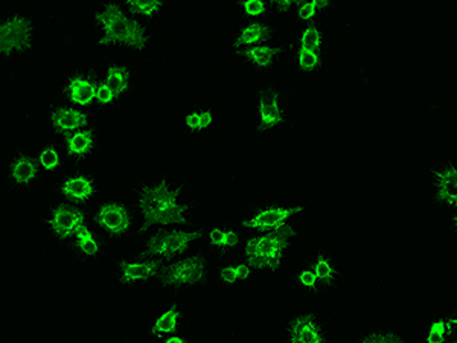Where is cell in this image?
I'll list each match as a JSON object with an SVG mask.
<instances>
[{"mask_svg":"<svg viewBox=\"0 0 457 343\" xmlns=\"http://www.w3.org/2000/svg\"><path fill=\"white\" fill-rule=\"evenodd\" d=\"M96 196L98 180L88 172H66L51 188V197L81 206H90Z\"/></svg>","mask_w":457,"mask_h":343,"instance_id":"15","label":"cell"},{"mask_svg":"<svg viewBox=\"0 0 457 343\" xmlns=\"http://www.w3.org/2000/svg\"><path fill=\"white\" fill-rule=\"evenodd\" d=\"M40 172L36 151H14L5 162L6 187L10 191H27L38 182Z\"/></svg>","mask_w":457,"mask_h":343,"instance_id":"20","label":"cell"},{"mask_svg":"<svg viewBox=\"0 0 457 343\" xmlns=\"http://www.w3.org/2000/svg\"><path fill=\"white\" fill-rule=\"evenodd\" d=\"M255 276L256 272L253 271V267L241 256H219L213 263L209 287H215L220 290H239Z\"/></svg>","mask_w":457,"mask_h":343,"instance_id":"16","label":"cell"},{"mask_svg":"<svg viewBox=\"0 0 457 343\" xmlns=\"http://www.w3.org/2000/svg\"><path fill=\"white\" fill-rule=\"evenodd\" d=\"M287 51V60L290 63L293 71L302 77H310L322 72L329 62V53L310 51L303 47L291 46L288 43L284 45Z\"/></svg>","mask_w":457,"mask_h":343,"instance_id":"28","label":"cell"},{"mask_svg":"<svg viewBox=\"0 0 457 343\" xmlns=\"http://www.w3.org/2000/svg\"><path fill=\"white\" fill-rule=\"evenodd\" d=\"M58 142L69 157V161H87L98 156L103 151V138L95 127H88L72 135L58 138Z\"/></svg>","mask_w":457,"mask_h":343,"instance_id":"26","label":"cell"},{"mask_svg":"<svg viewBox=\"0 0 457 343\" xmlns=\"http://www.w3.org/2000/svg\"><path fill=\"white\" fill-rule=\"evenodd\" d=\"M45 116L54 135L58 138L94 127L92 110L81 109L62 98H54L45 107Z\"/></svg>","mask_w":457,"mask_h":343,"instance_id":"14","label":"cell"},{"mask_svg":"<svg viewBox=\"0 0 457 343\" xmlns=\"http://www.w3.org/2000/svg\"><path fill=\"white\" fill-rule=\"evenodd\" d=\"M66 246H68L69 252L77 260L87 263V264H94V263L104 260L105 256L110 255V252L113 249V246H110L104 237L99 234L92 224L81 229L79 234L75 235Z\"/></svg>","mask_w":457,"mask_h":343,"instance_id":"24","label":"cell"},{"mask_svg":"<svg viewBox=\"0 0 457 343\" xmlns=\"http://www.w3.org/2000/svg\"><path fill=\"white\" fill-rule=\"evenodd\" d=\"M90 17L96 28V37L92 45L94 53L120 47V32L131 17L125 8L124 0H99L92 6Z\"/></svg>","mask_w":457,"mask_h":343,"instance_id":"10","label":"cell"},{"mask_svg":"<svg viewBox=\"0 0 457 343\" xmlns=\"http://www.w3.org/2000/svg\"><path fill=\"white\" fill-rule=\"evenodd\" d=\"M98 77L99 73L95 72L94 69H72L62 79L60 98L71 105H79L81 109H94L95 88Z\"/></svg>","mask_w":457,"mask_h":343,"instance_id":"18","label":"cell"},{"mask_svg":"<svg viewBox=\"0 0 457 343\" xmlns=\"http://www.w3.org/2000/svg\"><path fill=\"white\" fill-rule=\"evenodd\" d=\"M203 230L204 226L198 222H194L187 226L163 229V230L142 235L137 241L141 246L142 255L170 263L191 254L194 250L200 249Z\"/></svg>","mask_w":457,"mask_h":343,"instance_id":"4","label":"cell"},{"mask_svg":"<svg viewBox=\"0 0 457 343\" xmlns=\"http://www.w3.org/2000/svg\"><path fill=\"white\" fill-rule=\"evenodd\" d=\"M305 260L312 265V271L316 272L328 293L333 297H342V264L336 252L328 245H316Z\"/></svg>","mask_w":457,"mask_h":343,"instance_id":"22","label":"cell"},{"mask_svg":"<svg viewBox=\"0 0 457 343\" xmlns=\"http://www.w3.org/2000/svg\"><path fill=\"white\" fill-rule=\"evenodd\" d=\"M157 343H191L189 338H187V334L183 333V331H179V333L171 334V336H168V338L162 339L161 342Z\"/></svg>","mask_w":457,"mask_h":343,"instance_id":"40","label":"cell"},{"mask_svg":"<svg viewBox=\"0 0 457 343\" xmlns=\"http://www.w3.org/2000/svg\"><path fill=\"white\" fill-rule=\"evenodd\" d=\"M37 42V21L31 14L8 10L0 17V57L14 62L31 53Z\"/></svg>","mask_w":457,"mask_h":343,"instance_id":"8","label":"cell"},{"mask_svg":"<svg viewBox=\"0 0 457 343\" xmlns=\"http://www.w3.org/2000/svg\"><path fill=\"white\" fill-rule=\"evenodd\" d=\"M444 343H457V338L448 339V340H445Z\"/></svg>","mask_w":457,"mask_h":343,"instance_id":"42","label":"cell"},{"mask_svg":"<svg viewBox=\"0 0 457 343\" xmlns=\"http://www.w3.org/2000/svg\"><path fill=\"white\" fill-rule=\"evenodd\" d=\"M185 314L187 313H185L182 297L177 295L168 297L167 301L163 302L148 319L146 323L148 338L157 343L161 342L162 339L182 331Z\"/></svg>","mask_w":457,"mask_h":343,"instance_id":"19","label":"cell"},{"mask_svg":"<svg viewBox=\"0 0 457 343\" xmlns=\"http://www.w3.org/2000/svg\"><path fill=\"white\" fill-rule=\"evenodd\" d=\"M278 36L279 32H278L275 19L243 21L237 25L235 31L228 37V54L239 53V51L276 42Z\"/></svg>","mask_w":457,"mask_h":343,"instance_id":"17","label":"cell"},{"mask_svg":"<svg viewBox=\"0 0 457 343\" xmlns=\"http://www.w3.org/2000/svg\"><path fill=\"white\" fill-rule=\"evenodd\" d=\"M245 235L235 223H217L204 226L200 249L213 256L238 255Z\"/></svg>","mask_w":457,"mask_h":343,"instance_id":"23","label":"cell"},{"mask_svg":"<svg viewBox=\"0 0 457 343\" xmlns=\"http://www.w3.org/2000/svg\"><path fill=\"white\" fill-rule=\"evenodd\" d=\"M36 157L38 167L46 176H55L58 172H62L69 161V157L66 156V153L58 141L42 144L36 150Z\"/></svg>","mask_w":457,"mask_h":343,"instance_id":"33","label":"cell"},{"mask_svg":"<svg viewBox=\"0 0 457 343\" xmlns=\"http://www.w3.org/2000/svg\"><path fill=\"white\" fill-rule=\"evenodd\" d=\"M288 281L295 287V290L312 301H323L329 297L327 289L323 287L322 281L319 280V276L312 271L307 260L301 261L291 269L288 273Z\"/></svg>","mask_w":457,"mask_h":343,"instance_id":"27","label":"cell"},{"mask_svg":"<svg viewBox=\"0 0 457 343\" xmlns=\"http://www.w3.org/2000/svg\"><path fill=\"white\" fill-rule=\"evenodd\" d=\"M215 120V112L211 107L189 109L180 118L179 130L187 139H197L212 129Z\"/></svg>","mask_w":457,"mask_h":343,"instance_id":"31","label":"cell"},{"mask_svg":"<svg viewBox=\"0 0 457 343\" xmlns=\"http://www.w3.org/2000/svg\"><path fill=\"white\" fill-rule=\"evenodd\" d=\"M353 343H411V338L398 328L368 327L360 330Z\"/></svg>","mask_w":457,"mask_h":343,"instance_id":"36","label":"cell"},{"mask_svg":"<svg viewBox=\"0 0 457 343\" xmlns=\"http://www.w3.org/2000/svg\"><path fill=\"white\" fill-rule=\"evenodd\" d=\"M448 226L452 229L453 234L457 237V209L456 211H450V213H448Z\"/></svg>","mask_w":457,"mask_h":343,"instance_id":"41","label":"cell"},{"mask_svg":"<svg viewBox=\"0 0 457 343\" xmlns=\"http://www.w3.org/2000/svg\"><path fill=\"white\" fill-rule=\"evenodd\" d=\"M279 343H336L327 321L319 313L303 310L287 317L279 328Z\"/></svg>","mask_w":457,"mask_h":343,"instance_id":"13","label":"cell"},{"mask_svg":"<svg viewBox=\"0 0 457 343\" xmlns=\"http://www.w3.org/2000/svg\"><path fill=\"white\" fill-rule=\"evenodd\" d=\"M234 13L238 23L275 19L270 2L265 0H238L234 4Z\"/></svg>","mask_w":457,"mask_h":343,"instance_id":"37","label":"cell"},{"mask_svg":"<svg viewBox=\"0 0 457 343\" xmlns=\"http://www.w3.org/2000/svg\"><path fill=\"white\" fill-rule=\"evenodd\" d=\"M129 198L137 215V238L197 222L193 191L171 177L136 179L129 187Z\"/></svg>","mask_w":457,"mask_h":343,"instance_id":"1","label":"cell"},{"mask_svg":"<svg viewBox=\"0 0 457 343\" xmlns=\"http://www.w3.org/2000/svg\"><path fill=\"white\" fill-rule=\"evenodd\" d=\"M282 53H284V46L278 42H273L239 51V53L228 54V57L232 62L245 66L250 72L256 73L258 77H270L281 66Z\"/></svg>","mask_w":457,"mask_h":343,"instance_id":"21","label":"cell"},{"mask_svg":"<svg viewBox=\"0 0 457 343\" xmlns=\"http://www.w3.org/2000/svg\"><path fill=\"white\" fill-rule=\"evenodd\" d=\"M215 258L217 256L206 250L197 249L170 261L156 281L157 289L177 295L180 291L200 290L209 287Z\"/></svg>","mask_w":457,"mask_h":343,"instance_id":"3","label":"cell"},{"mask_svg":"<svg viewBox=\"0 0 457 343\" xmlns=\"http://www.w3.org/2000/svg\"><path fill=\"white\" fill-rule=\"evenodd\" d=\"M131 17L153 23L167 14V5L162 0H124Z\"/></svg>","mask_w":457,"mask_h":343,"instance_id":"35","label":"cell"},{"mask_svg":"<svg viewBox=\"0 0 457 343\" xmlns=\"http://www.w3.org/2000/svg\"><path fill=\"white\" fill-rule=\"evenodd\" d=\"M101 77L122 96V99L127 98L135 88V73L129 64L120 60L105 62L101 69Z\"/></svg>","mask_w":457,"mask_h":343,"instance_id":"32","label":"cell"},{"mask_svg":"<svg viewBox=\"0 0 457 343\" xmlns=\"http://www.w3.org/2000/svg\"><path fill=\"white\" fill-rule=\"evenodd\" d=\"M167 264V261L146 255L125 256L110 264V273L120 289L133 290L137 287L148 286L151 282L156 284Z\"/></svg>","mask_w":457,"mask_h":343,"instance_id":"12","label":"cell"},{"mask_svg":"<svg viewBox=\"0 0 457 343\" xmlns=\"http://www.w3.org/2000/svg\"><path fill=\"white\" fill-rule=\"evenodd\" d=\"M92 226L110 246H120L137 235V215L130 198L109 197L92 206Z\"/></svg>","mask_w":457,"mask_h":343,"instance_id":"5","label":"cell"},{"mask_svg":"<svg viewBox=\"0 0 457 343\" xmlns=\"http://www.w3.org/2000/svg\"><path fill=\"white\" fill-rule=\"evenodd\" d=\"M37 222L54 239L68 245L81 229L92 224V206L51 197L43 205Z\"/></svg>","mask_w":457,"mask_h":343,"instance_id":"6","label":"cell"},{"mask_svg":"<svg viewBox=\"0 0 457 343\" xmlns=\"http://www.w3.org/2000/svg\"><path fill=\"white\" fill-rule=\"evenodd\" d=\"M120 101L122 96L110 84L105 83L99 73L96 88H95V107L104 110L113 109L116 105H120Z\"/></svg>","mask_w":457,"mask_h":343,"instance_id":"38","label":"cell"},{"mask_svg":"<svg viewBox=\"0 0 457 343\" xmlns=\"http://www.w3.org/2000/svg\"><path fill=\"white\" fill-rule=\"evenodd\" d=\"M299 238L301 230L296 224L276 232L245 235L238 255L253 267L256 276L278 278Z\"/></svg>","mask_w":457,"mask_h":343,"instance_id":"2","label":"cell"},{"mask_svg":"<svg viewBox=\"0 0 457 343\" xmlns=\"http://www.w3.org/2000/svg\"><path fill=\"white\" fill-rule=\"evenodd\" d=\"M333 0H299L293 19L297 27L312 25L316 21H325V17L334 10Z\"/></svg>","mask_w":457,"mask_h":343,"instance_id":"34","label":"cell"},{"mask_svg":"<svg viewBox=\"0 0 457 343\" xmlns=\"http://www.w3.org/2000/svg\"><path fill=\"white\" fill-rule=\"evenodd\" d=\"M287 43L291 46L303 47V49H310V51L329 53L327 21L296 27L295 32L291 34L290 40Z\"/></svg>","mask_w":457,"mask_h":343,"instance_id":"30","label":"cell"},{"mask_svg":"<svg viewBox=\"0 0 457 343\" xmlns=\"http://www.w3.org/2000/svg\"><path fill=\"white\" fill-rule=\"evenodd\" d=\"M153 29L150 23L130 17L120 32V47L131 54H148L153 46Z\"/></svg>","mask_w":457,"mask_h":343,"instance_id":"29","label":"cell"},{"mask_svg":"<svg viewBox=\"0 0 457 343\" xmlns=\"http://www.w3.org/2000/svg\"><path fill=\"white\" fill-rule=\"evenodd\" d=\"M253 127L258 135H273L288 122L290 105L284 88L275 81H267L256 88L252 98Z\"/></svg>","mask_w":457,"mask_h":343,"instance_id":"7","label":"cell"},{"mask_svg":"<svg viewBox=\"0 0 457 343\" xmlns=\"http://www.w3.org/2000/svg\"><path fill=\"white\" fill-rule=\"evenodd\" d=\"M457 338V307L431 313L418 330L416 343H444Z\"/></svg>","mask_w":457,"mask_h":343,"instance_id":"25","label":"cell"},{"mask_svg":"<svg viewBox=\"0 0 457 343\" xmlns=\"http://www.w3.org/2000/svg\"><path fill=\"white\" fill-rule=\"evenodd\" d=\"M297 2L299 0H271V11L273 16H293V13L296 10Z\"/></svg>","mask_w":457,"mask_h":343,"instance_id":"39","label":"cell"},{"mask_svg":"<svg viewBox=\"0 0 457 343\" xmlns=\"http://www.w3.org/2000/svg\"><path fill=\"white\" fill-rule=\"evenodd\" d=\"M305 211V205L299 202H278L250 209L237 222V228L245 235L276 232L295 226L296 219Z\"/></svg>","mask_w":457,"mask_h":343,"instance_id":"9","label":"cell"},{"mask_svg":"<svg viewBox=\"0 0 457 343\" xmlns=\"http://www.w3.org/2000/svg\"><path fill=\"white\" fill-rule=\"evenodd\" d=\"M426 193L437 208L457 209V157L442 155L431 161L426 172Z\"/></svg>","mask_w":457,"mask_h":343,"instance_id":"11","label":"cell"}]
</instances>
